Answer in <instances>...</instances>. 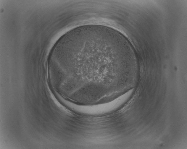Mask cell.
<instances>
[{
  "label": "cell",
  "instance_id": "cell-1",
  "mask_svg": "<svg viewBox=\"0 0 187 149\" xmlns=\"http://www.w3.org/2000/svg\"><path fill=\"white\" fill-rule=\"evenodd\" d=\"M125 45L115 30L88 25L68 33L56 58L61 77L69 85L73 81L76 92L99 97L117 92L128 75V58Z\"/></svg>",
  "mask_w": 187,
  "mask_h": 149
}]
</instances>
